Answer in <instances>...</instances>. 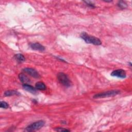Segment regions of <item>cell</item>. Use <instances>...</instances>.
I'll return each mask as SVG.
<instances>
[{"instance_id": "obj_1", "label": "cell", "mask_w": 132, "mask_h": 132, "mask_svg": "<svg viewBox=\"0 0 132 132\" xmlns=\"http://www.w3.org/2000/svg\"><path fill=\"white\" fill-rule=\"evenodd\" d=\"M80 36L85 41V42L87 43H90L95 45H99L102 44V42L100 39L94 36H90L87 32H81Z\"/></svg>"}, {"instance_id": "obj_2", "label": "cell", "mask_w": 132, "mask_h": 132, "mask_svg": "<svg viewBox=\"0 0 132 132\" xmlns=\"http://www.w3.org/2000/svg\"><path fill=\"white\" fill-rule=\"evenodd\" d=\"M45 124L44 121L43 120H39L36 122H35L27 126L25 130L26 131H33L37 130H38L41 128Z\"/></svg>"}, {"instance_id": "obj_3", "label": "cell", "mask_w": 132, "mask_h": 132, "mask_svg": "<svg viewBox=\"0 0 132 132\" xmlns=\"http://www.w3.org/2000/svg\"><path fill=\"white\" fill-rule=\"evenodd\" d=\"M57 79L59 82L65 87H69L71 85V81L68 76L64 73L60 72L57 74Z\"/></svg>"}, {"instance_id": "obj_4", "label": "cell", "mask_w": 132, "mask_h": 132, "mask_svg": "<svg viewBox=\"0 0 132 132\" xmlns=\"http://www.w3.org/2000/svg\"><path fill=\"white\" fill-rule=\"evenodd\" d=\"M120 93L119 90H109L108 91H105L104 92L96 94L93 96V98H105L110 96H113L117 95V94Z\"/></svg>"}, {"instance_id": "obj_5", "label": "cell", "mask_w": 132, "mask_h": 132, "mask_svg": "<svg viewBox=\"0 0 132 132\" xmlns=\"http://www.w3.org/2000/svg\"><path fill=\"white\" fill-rule=\"evenodd\" d=\"M23 71L27 73L31 76L36 78H38L40 77V74L39 73L34 69L31 68H25L23 69Z\"/></svg>"}, {"instance_id": "obj_6", "label": "cell", "mask_w": 132, "mask_h": 132, "mask_svg": "<svg viewBox=\"0 0 132 132\" xmlns=\"http://www.w3.org/2000/svg\"><path fill=\"white\" fill-rule=\"evenodd\" d=\"M111 75L121 78H124L126 77V73L123 69H117L112 71L111 73Z\"/></svg>"}, {"instance_id": "obj_7", "label": "cell", "mask_w": 132, "mask_h": 132, "mask_svg": "<svg viewBox=\"0 0 132 132\" xmlns=\"http://www.w3.org/2000/svg\"><path fill=\"white\" fill-rule=\"evenodd\" d=\"M29 46L31 49L35 51L42 52L45 50V47L39 43H31L29 44Z\"/></svg>"}, {"instance_id": "obj_8", "label": "cell", "mask_w": 132, "mask_h": 132, "mask_svg": "<svg viewBox=\"0 0 132 132\" xmlns=\"http://www.w3.org/2000/svg\"><path fill=\"white\" fill-rule=\"evenodd\" d=\"M23 88L25 90H26V91H28V92H29L31 93H32V94H34L37 93V90L36 89V88L33 87L32 86H31V85H30L28 84H23Z\"/></svg>"}, {"instance_id": "obj_9", "label": "cell", "mask_w": 132, "mask_h": 132, "mask_svg": "<svg viewBox=\"0 0 132 132\" xmlns=\"http://www.w3.org/2000/svg\"><path fill=\"white\" fill-rule=\"evenodd\" d=\"M19 78L20 80L24 84H27L28 82H30V79L24 73H20L19 75Z\"/></svg>"}, {"instance_id": "obj_10", "label": "cell", "mask_w": 132, "mask_h": 132, "mask_svg": "<svg viewBox=\"0 0 132 132\" xmlns=\"http://www.w3.org/2000/svg\"><path fill=\"white\" fill-rule=\"evenodd\" d=\"M20 93L16 90H7L4 93V95L6 96H10L12 95H19Z\"/></svg>"}, {"instance_id": "obj_11", "label": "cell", "mask_w": 132, "mask_h": 132, "mask_svg": "<svg viewBox=\"0 0 132 132\" xmlns=\"http://www.w3.org/2000/svg\"><path fill=\"white\" fill-rule=\"evenodd\" d=\"M35 88L37 90H44L46 89V86L43 82L39 81L35 84Z\"/></svg>"}, {"instance_id": "obj_12", "label": "cell", "mask_w": 132, "mask_h": 132, "mask_svg": "<svg viewBox=\"0 0 132 132\" xmlns=\"http://www.w3.org/2000/svg\"><path fill=\"white\" fill-rule=\"evenodd\" d=\"M14 58L16 60H17L18 62H20L24 61L25 60V57L21 54H15L14 56Z\"/></svg>"}, {"instance_id": "obj_13", "label": "cell", "mask_w": 132, "mask_h": 132, "mask_svg": "<svg viewBox=\"0 0 132 132\" xmlns=\"http://www.w3.org/2000/svg\"><path fill=\"white\" fill-rule=\"evenodd\" d=\"M118 6L119 8H120L121 9H125L127 7V4L123 1H120L118 2Z\"/></svg>"}, {"instance_id": "obj_14", "label": "cell", "mask_w": 132, "mask_h": 132, "mask_svg": "<svg viewBox=\"0 0 132 132\" xmlns=\"http://www.w3.org/2000/svg\"><path fill=\"white\" fill-rule=\"evenodd\" d=\"M0 107H1L2 108L7 109V108H9V105L7 104V103H6V102L1 101V103H0Z\"/></svg>"}, {"instance_id": "obj_15", "label": "cell", "mask_w": 132, "mask_h": 132, "mask_svg": "<svg viewBox=\"0 0 132 132\" xmlns=\"http://www.w3.org/2000/svg\"><path fill=\"white\" fill-rule=\"evenodd\" d=\"M54 129L56 131H70L69 129H65V128H62V127H56Z\"/></svg>"}, {"instance_id": "obj_16", "label": "cell", "mask_w": 132, "mask_h": 132, "mask_svg": "<svg viewBox=\"0 0 132 132\" xmlns=\"http://www.w3.org/2000/svg\"><path fill=\"white\" fill-rule=\"evenodd\" d=\"M84 2L86 3V4L89 7H91V8H94L95 7V5H94V4H93L90 1H84Z\"/></svg>"}]
</instances>
